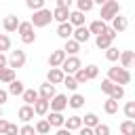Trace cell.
<instances>
[{
  "label": "cell",
  "mask_w": 135,
  "mask_h": 135,
  "mask_svg": "<svg viewBox=\"0 0 135 135\" xmlns=\"http://www.w3.org/2000/svg\"><path fill=\"white\" fill-rule=\"evenodd\" d=\"M82 70H84V74H86L89 80L97 78V74H99V68H97V65H86V68H82Z\"/></svg>",
  "instance_id": "obj_37"
},
{
  "label": "cell",
  "mask_w": 135,
  "mask_h": 135,
  "mask_svg": "<svg viewBox=\"0 0 135 135\" xmlns=\"http://www.w3.org/2000/svg\"><path fill=\"white\" fill-rule=\"evenodd\" d=\"M78 135H93V129H89V127H80V129H78Z\"/></svg>",
  "instance_id": "obj_46"
},
{
  "label": "cell",
  "mask_w": 135,
  "mask_h": 135,
  "mask_svg": "<svg viewBox=\"0 0 135 135\" xmlns=\"http://www.w3.org/2000/svg\"><path fill=\"white\" fill-rule=\"evenodd\" d=\"M103 110H105V114H116L118 112V101H114V99H105V103H103Z\"/></svg>",
  "instance_id": "obj_31"
},
{
  "label": "cell",
  "mask_w": 135,
  "mask_h": 135,
  "mask_svg": "<svg viewBox=\"0 0 135 135\" xmlns=\"http://www.w3.org/2000/svg\"><path fill=\"white\" fill-rule=\"evenodd\" d=\"M23 91H25L23 82H21V80H13V82L8 84V91H6V93H11V95H23Z\"/></svg>",
  "instance_id": "obj_27"
},
{
  "label": "cell",
  "mask_w": 135,
  "mask_h": 135,
  "mask_svg": "<svg viewBox=\"0 0 135 135\" xmlns=\"http://www.w3.org/2000/svg\"><path fill=\"white\" fill-rule=\"evenodd\" d=\"M55 6H70V0H57Z\"/></svg>",
  "instance_id": "obj_50"
},
{
  "label": "cell",
  "mask_w": 135,
  "mask_h": 135,
  "mask_svg": "<svg viewBox=\"0 0 135 135\" xmlns=\"http://www.w3.org/2000/svg\"><path fill=\"white\" fill-rule=\"evenodd\" d=\"M68 105H70V108H74V110H78V108H82V105H84V97H82L80 93H74V95L68 99Z\"/></svg>",
  "instance_id": "obj_28"
},
{
  "label": "cell",
  "mask_w": 135,
  "mask_h": 135,
  "mask_svg": "<svg viewBox=\"0 0 135 135\" xmlns=\"http://www.w3.org/2000/svg\"><path fill=\"white\" fill-rule=\"evenodd\" d=\"M68 23H70L72 27H80V25H84V15L78 13V11H70V19H68Z\"/></svg>",
  "instance_id": "obj_21"
},
{
  "label": "cell",
  "mask_w": 135,
  "mask_h": 135,
  "mask_svg": "<svg viewBox=\"0 0 135 135\" xmlns=\"http://www.w3.org/2000/svg\"><path fill=\"white\" fill-rule=\"evenodd\" d=\"M34 131H36V133H40V135H46V133L51 131V124H49V122H46V120L42 118V120H38V122H36Z\"/></svg>",
  "instance_id": "obj_32"
},
{
  "label": "cell",
  "mask_w": 135,
  "mask_h": 135,
  "mask_svg": "<svg viewBox=\"0 0 135 135\" xmlns=\"http://www.w3.org/2000/svg\"><path fill=\"white\" fill-rule=\"evenodd\" d=\"M55 95H57V93H55V86H53V84H49V82L40 84V91H38V97H40V99H44V101H51Z\"/></svg>",
  "instance_id": "obj_13"
},
{
  "label": "cell",
  "mask_w": 135,
  "mask_h": 135,
  "mask_svg": "<svg viewBox=\"0 0 135 135\" xmlns=\"http://www.w3.org/2000/svg\"><path fill=\"white\" fill-rule=\"evenodd\" d=\"M93 8V0H78V13H89Z\"/></svg>",
  "instance_id": "obj_36"
},
{
  "label": "cell",
  "mask_w": 135,
  "mask_h": 135,
  "mask_svg": "<svg viewBox=\"0 0 135 135\" xmlns=\"http://www.w3.org/2000/svg\"><path fill=\"white\" fill-rule=\"evenodd\" d=\"M112 89H114V84H112L108 78H105V80H101V91H103L105 95H110V93H112Z\"/></svg>",
  "instance_id": "obj_43"
},
{
  "label": "cell",
  "mask_w": 135,
  "mask_h": 135,
  "mask_svg": "<svg viewBox=\"0 0 135 135\" xmlns=\"http://www.w3.org/2000/svg\"><path fill=\"white\" fill-rule=\"evenodd\" d=\"M93 135H110V127H108V124H101V122H99V124H97V127L93 129Z\"/></svg>",
  "instance_id": "obj_41"
},
{
  "label": "cell",
  "mask_w": 135,
  "mask_h": 135,
  "mask_svg": "<svg viewBox=\"0 0 135 135\" xmlns=\"http://www.w3.org/2000/svg\"><path fill=\"white\" fill-rule=\"evenodd\" d=\"M19 135H36V131H34L32 124H23V127L19 129Z\"/></svg>",
  "instance_id": "obj_44"
},
{
  "label": "cell",
  "mask_w": 135,
  "mask_h": 135,
  "mask_svg": "<svg viewBox=\"0 0 135 135\" xmlns=\"http://www.w3.org/2000/svg\"><path fill=\"white\" fill-rule=\"evenodd\" d=\"M21 97H23L25 105H34V103H36V99H38V91H34V89H25Z\"/></svg>",
  "instance_id": "obj_25"
},
{
  "label": "cell",
  "mask_w": 135,
  "mask_h": 135,
  "mask_svg": "<svg viewBox=\"0 0 135 135\" xmlns=\"http://www.w3.org/2000/svg\"><path fill=\"white\" fill-rule=\"evenodd\" d=\"M51 127H57V129H61L63 127V122H65V116L61 114V112H51L49 114V118H44Z\"/></svg>",
  "instance_id": "obj_16"
},
{
  "label": "cell",
  "mask_w": 135,
  "mask_h": 135,
  "mask_svg": "<svg viewBox=\"0 0 135 135\" xmlns=\"http://www.w3.org/2000/svg\"><path fill=\"white\" fill-rule=\"evenodd\" d=\"M34 108V114L36 116H44V114H49V101H44V99H36V103L32 105Z\"/></svg>",
  "instance_id": "obj_23"
},
{
  "label": "cell",
  "mask_w": 135,
  "mask_h": 135,
  "mask_svg": "<svg viewBox=\"0 0 135 135\" xmlns=\"http://www.w3.org/2000/svg\"><path fill=\"white\" fill-rule=\"evenodd\" d=\"M118 57H120V51H118L116 46L105 49V59H108V61H118Z\"/></svg>",
  "instance_id": "obj_34"
},
{
  "label": "cell",
  "mask_w": 135,
  "mask_h": 135,
  "mask_svg": "<svg viewBox=\"0 0 135 135\" xmlns=\"http://www.w3.org/2000/svg\"><path fill=\"white\" fill-rule=\"evenodd\" d=\"M6 63H8L6 55H4V53H0V70H4V68H6Z\"/></svg>",
  "instance_id": "obj_48"
},
{
  "label": "cell",
  "mask_w": 135,
  "mask_h": 135,
  "mask_svg": "<svg viewBox=\"0 0 135 135\" xmlns=\"http://www.w3.org/2000/svg\"><path fill=\"white\" fill-rule=\"evenodd\" d=\"M74 80H76V84H84V82H89V78H86V74H84V70H82V68L74 74Z\"/></svg>",
  "instance_id": "obj_40"
},
{
  "label": "cell",
  "mask_w": 135,
  "mask_h": 135,
  "mask_svg": "<svg viewBox=\"0 0 135 135\" xmlns=\"http://www.w3.org/2000/svg\"><path fill=\"white\" fill-rule=\"evenodd\" d=\"M6 127H8V120H4V118H0V135H4V131H6Z\"/></svg>",
  "instance_id": "obj_47"
},
{
  "label": "cell",
  "mask_w": 135,
  "mask_h": 135,
  "mask_svg": "<svg viewBox=\"0 0 135 135\" xmlns=\"http://www.w3.org/2000/svg\"><path fill=\"white\" fill-rule=\"evenodd\" d=\"M108 80H110L112 84L122 86V84H129V82H131V74H129V70H122V68H118V65H114V68L108 70Z\"/></svg>",
  "instance_id": "obj_1"
},
{
  "label": "cell",
  "mask_w": 135,
  "mask_h": 135,
  "mask_svg": "<svg viewBox=\"0 0 135 135\" xmlns=\"http://www.w3.org/2000/svg\"><path fill=\"white\" fill-rule=\"evenodd\" d=\"M116 15H120V4H118L116 0H105V2L101 4V13H99L101 21H103V23H105V21H112Z\"/></svg>",
  "instance_id": "obj_2"
},
{
  "label": "cell",
  "mask_w": 135,
  "mask_h": 135,
  "mask_svg": "<svg viewBox=\"0 0 135 135\" xmlns=\"http://www.w3.org/2000/svg\"><path fill=\"white\" fill-rule=\"evenodd\" d=\"M65 57H68V55H65L61 49H57V51L51 53V57H49V65H51V68H61V63L65 61Z\"/></svg>",
  "instance_id": "obj_11"
},
{
  "label": "cell",
  "mask_w": 135,
  "mask_h": 135,
  "mask_svg": "<svg viewBox=\"0 0 135 135\" xmlns=\"http://www.w3.org/2000/svg\"><path fill=\"white\" fill-rule=\"evenodd\" d=\"M19 19H17V15H8V17H4V21H2V27H4V32H17V27H19Z\"/></svg>",
  "instance_id": "obj_14"
},
{
  "label": "cell",
  "mask_w": 135,
  "mask_h": 135,
  "mask_svg": "<svg viewBox=\"0 0 135 135\" xmlns=\"http://www.w3.org/2000/svg\"><path fill=\"white\" fill-rule=\"evenodd\" d=\"M6 97H8V93H6V91H2V89H0V108H2V103H4V101H6Z\"/></svg>",
  "instance_id": "obj_49"
},
{
  "label": "cell",
  "mask_w": 135,
  "mask_h": 135,
  "mask_svg": "<svg viewBox=\"0 0 135 135\" xmlns=\"http://www.w3.org/2000/svg\"><path fill=\"white\" fill-rule=\"evenodd\" d=\"M99 124V118H97V114H93V112H89V114H84V118H82V127H89V129H95Z\"/></svg>",
  "instance_id": "obj_26"
},
{
  "label": "cell",
  "mask_w": 135,
  "mask_h": 135,
  "mask_svg": "<svg viewBox=\"0 0 135 135\" xmlns=\"http://www.w3.org/2000/svg\"><path fill=\"white\" fill-rule=\"evenodd\" d=\"M122 97H124V86H118V84H114V89H112V93H110V99L118 101V99H122Z\"/></svg>",
  "instance_id": "obj_35"
},
{
  "label": "cell",
  "mask_w": 135,
  "mask_h": 135,
  "mask_svg": "<svg viewBox=\"0 0 135 135\" xmlns=\"http://www.w3.org/2000/svg\"><path fill=\"white\" fill-rule=\"evenodd\" d=\"M124 116H127V120H135V101L124 103Z\"/></svg>",
  "instance_id": "obj_33"
},
{
  "label": "cell",
  "mask_w": 135,
  "mask_h": 135,
  "mask_svg": "<svg viewBox=\"0 0 135 135\" xmlns=\"http://www.w3.org/2000/svg\"><path fill=\"white\" fill-rule=\"evenodd\" d=\"M17 116H19V120H21V122H25V124H27L36 114H34V108H32V105H21V108H19V112H17Z\"/></svg>",
  "instance_id": "obj_15"
},
{
  "label": "cell",
  "mask_w": 135,
  "mask_h": 135,
  "mask_svg": "<svg viewBox=\"0 0 135 135\" xmlns=\"http://www.w3.org/2000/svg\"><path fill=\"white\" fill-rule=\"evenodd\" d=\"M65 89H70V91H76V80H74V76H63V82H61Z\"/></svg>",
  "instance_id": "obj_39"
},
{
  "label": "cell",
  "mask_w": 135,
  "mask_h": 135,
  "mask_svg": "<svg viewBox=\"0 0 135 135\" xmlns=\"http://www.w3.org/2000/svg\"><path fill=\"white\" fill-rule=\"evenodd\" d=\"M46 82L53 84V86H55V84H61V82H63V72H61L59 68H51L49 74H46Z\"/></svg>",
  "instance_id": "obj_12"
},
{
  "label": "cell",
  "mask_w": 135,
  "mask_h": 135,
  "mask_svg": "<svg viewBox=\"0 0 135 135\" xmlns=\"http://www.w3.org/2000/svg\"><path fill=\"white\" fill-rule=\"evenodd\" d=\"M4 135H19V129H17V124H13V122H8V127H6V131H4Z\"/></svg>",
  "instance_id": "obj_45"
},
{
  "label": "cell",
  "mask_w": 135,
  "mask_h": 135,
  "mask_svg": "<svg viewBox=\"0 0 135 135\" xmlns=\"http://www.w3.org/2000/svg\"><path fill=\"white\" fill-rule=\"evenodd\" d=\"M127 25H129V21H127V17H122V15H116V17L112 19V30H114L116 34H118V32H124Z\"/></svg>",
  "instance_id": "obj_18"
},
{
  "label": "cell",
  "mask_w": 135,
  "mask_h": 135,
  "mask_svg": "<svg viewBox=\"0 0 135 135\" xmlns=\"http://www.w3.org/2000/svg\"><path fill=\"white\" fill-rule=\"evenodd\" d=\"M82 68V61L78 59V57H65V61L61 63V72H63V76H74L78 70Z\"/></svg>",
  "instance_id": "obj_5"
},
{
  "label": "cell",
  "mask_w": 135,
  "mask_h": 135,
  "mask_svg": "<svg viewBox=\"0 0 135 135\" xmlns=\"http://www.w3.org/2000/svg\"><path fill=\"white\" fill-rule=\"evenodd\" d=\"M116 38V32L112 30V27H108L105 30V34H101V36H97V40H95V44H97V49H110L112 46V40Z\"/></svg>",
  "instance_id": "obj_7"
},
{
  "label": "cell",
  "mask_w": 135,
  "mask_h": 135,
  "mask_svg": "<svg viewBox=\"0 0 135 135\" xmlns=\"http://www.w3.org/2000/svg\"><path fill=\"white\" fill-rule=\"evenodd\" d=\"M53 21V13L49 11V8H42V11H36L34 13V17H32V27H44V25H49Z\"/></svg>",
  "instance_id": "obj_3"
},
{
  "label": "cell",
  "mask_w": 135,
  "mask_h": 135,
  "mask_svg": "<svg viewBox=\"0 0 135 135\" xmlns=\"http://www.w3.org/2000/svg\"><path fill=\"white\" fill-rule=\"evenodd\" d=\"M86 30H89V34H97V36H101V34H105L108 25H105L101 19H95V21H93V23H91Z\"/></svg>",
  "instance_id": "obj_19"
},
{
  "label": "cell",
  "mask_w": 135,
  "mask_h": 135,
  "mask_svg": "<svg viewBox=\"0 0 135 135\" xmlns=\"http://www.w3.org/2000/svg\"><path fill=\"white\" fill-rule=\"evenodd\" d=\"M89 38H91V34H89V30H86L84 25H80V27H74V32H72V40H74V42L82 44V42H86Z\"/></svg>",
  "instance_id": "obj_10"
},
{
  "label": "cell",
  "mask_w": 135,
  "mask_h": 135,
  "mask_svg": "<svg viewBox=\"0 0 135 135\" xmlns=\"http://www.w3.org/2000/svg\"><path fill=\"white\" fill-rule=\"evenodd\" d=\"M11 49V38L6 34H0V53L2 51H8Z\"/></svg>",
  "instance_id": "obj_42"
},
{
  "label": "cell",
  "mask_w": 135,
  "mask_h": 135,
  "mask_svg": "<svg viewBox=\"0 0 135 135\" xmlns=\"http://www.w3.org/2000/svg\"><path fill=\"white\" fill-rule=\"evenodd\" d=\"M0 118H2V108H0Z\"/></svg>",
  "instance_id": "obj_52"
},
{
  "label": "cell",
  "mask_w": 135,
  "mask_h": 135,
  "mask_svg": "<svg viewBox=\"0 0 135 135\" xmlns=\"http://www.w3.org/2000/svg\"><path fill=\"white\" fill-rule=\"evenodd\" d=\"M61 51H63L65 55H70V57H76V53L80 51V44H78V42H74V40L70 38V40H65V46H63Z\"/></svg>",
  "instance_id": "obj_24"
},
{
  "label": "cell",
  "mask_w": 135,
  "mask_h": 135,
  "mask_svg": "<svg viewBox=\"0 0 135 135\" xmlns=\"http://www.w3.org/2000/svg\"><path fill=\"white\" fill-rule=\"evenodd\" d=\"M15 80V70H11V68H4L2 70V74H0V82H4V84H11Z\"/></svg>",
  "instance_id": "obj_30"
},
{
  "label": "cell",
  "mask_w": 135,
  "mask_h": 135,
  "mask_svg": "<svg viewBox=\"0 0 135 135\" xmlns=\"http://www.w3.org/2000/svg\"><path fill=\"white\" fill-rule=\"evenodd\" d=\"M72 32H74V27H72L70 23H59V25H57V36L63 38V40H70V38H72Z\"/></svg>",
  "instance_id": "obj_22"
},
{
  "label": "cell",
  "mask_w": 135,
  "mask_h": 135,
  "mask_svg": "<svg viewBox=\"0 0 135 135\" xmlns=\"http://www.w3.org/2000/svg\"><path fill=\"white\" fill-rule=\"evenodd\" d=\"M65 108H68V97L61 95V93L55 95V97L49 101V110H51V112H63Z\"/></svg>",
  "instance_id": "obj_8"
},
{
  "label": "cell",
  "mask_w": 135,
  "mask_h": 135,
  "mask_svg": "<svg viewBox=\"0 0 135 135\" xmlns=\"http://www.w3.org/2000/svg\"><path fill=\"white\" fill-rule=\"evenodd\" d=\"M120 133H122V135H135V120H124V122H120Z\"/></svg>",
  "instance_id": "obj_29"
},
{
  "label": "cell",
  "mask_w": 135,
  "mask_h": 135,
  "mask_svg": "<svg viewBox=\"0 0 135 135\" xmlns=\"http://www.w3.org/2000/svg\"><path fill=\"white\" fill-rule=\"evenodd\" d=\"M118 59H120V68H122V70H129V68L133 65V59H135V55H133V51H122Z\"/></svg>",
  "instance_id": "obj_20"
},
{
  "label": "cell",
  "mask_w": 135,
  "mask_h": 135,
  "mask_svg": "<svg viewBox=\"0 0 135 135\" xmlns=\"http://www.w3.org/2000/svg\"><path fill=\"white\" fill-rule=\"evenodd\" d=\"M53 19L57 23H68V19H70V6H55Z\"/></svg>",
  "instance_id": "obj_9"
},
{
  "label": "cell",
  "mask_w": 135,
  "mask_h": 135,
  "mask_svg": "<svg viewBox=\"0 0 135 135\" xmlns=\"http://www.w3.org/2000/svg\"><path fill=\"white\" fill-rule=\"evenodd\" d=\"M27 8H32L34 13L36 11H42L44 8V0H27Z\"/></svg>",
  "instance_id": "obj_38"
},
{
  "label": "cell",
  "mask_w": 135,
  "mask_h": 135,
  "mask_svg": "<svg viewBox=\"0 0 135 135\" xmlns=\"http://www.w3.org/2000/svg\"><path fill=\"white\" fill-rule=\"evenodd\" d=\"M17 32H19V36H21V42H23V44H32V42L36 40L34 27H32V23H30V21H21V23H19V27H17Z\"/></svg>",
  "instance_id": "obj_4"
},
{
  "label": "cell",
  "mask_w": 135,
  "mask_h": 135,
  "mask_svg": "<svg viewBox=\"0 0 135 135\" xmlns=\"http://www.w3.org/2000/svg\"><path fill=\"white\" fill-rule=\"evenodd\" d=\"M80 127H82V116H70L63 122V129H68V131H78Z\"/></svg>",
  "instance_id": "obj_17"
},
{
  "label": "cell",
  "mask_w": 135,
  "mask_h": 135,
  "mask_svg": "<svg viewBox=\"0 0 135 135\" xmlns=\"http://www.w3.org/2000/svg\"><path fill=\"white\" fill-rule=\"evenodd\" d=\"M6 59H8V68L11 70H17V68H23L25 65V59L27 57H25V53L21 49H17V51H11V55Z\"/></svg>",
  "instance_id": "obj_6"
},
{
  "label": "cell",
  "mask_w": 135,
  "mask_h": 135,
  "mask_svg": "<svg viewBox=\"0 0 135 135\" xmlns=\"http://www.w3.org/2000/svg\"><path fill=\"white\" fill-rule=\"evenodd\" d=\"M55 135H70V131H68V129H63V127H61V129H59V131H57V133H55Z\"/></svg>",
  "instance_id": "obj_51"
}]
</instances>
